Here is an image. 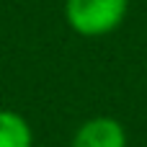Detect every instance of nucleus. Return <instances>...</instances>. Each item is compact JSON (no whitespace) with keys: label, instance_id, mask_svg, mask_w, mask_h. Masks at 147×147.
<instances>
[{"label":"nucleus","instance_id":"2","mask_svg":"<svg viewBox=\"0 0 147 147\" xmlns=\"http://www.w3.org/2000/svg\"><path fill=\"white\" fill-rule=\"evenodd\" d=\"M70 147H127V129L114 116H93L75 129Z\"/></svg>","mask_w":147,"mask_h":147},{"label":"nucleus","instance_id":"1","mask_svg":"<svg viewBox=\"0 0 147 147\" xmlns=\"http://www.w3.org/2000/svg\"><path fill=\"white\" fill-rule=\"evenodd\" d=\"M129 13V0H65L67 26L85 39L114 34Z\"/></svg>","mask_w":147,"mask_h":147},{"label":"nucleus","instance_id":"3","mask_svg":"<svg viewBox=\"0 0 147 147\" xmlns=\"http://www.w3.org/2000/svg\"><path fill=\"white\" fill-rule=\"evenodd\" d=\"M0 147H34L31 124L13 109H0Z\"/></svg>","mask_w":147,"mask_h":147}]
</instances>
